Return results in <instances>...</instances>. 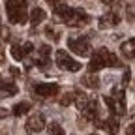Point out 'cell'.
Instances as JSON below:
<instances>
[{"instance_id":"cell-15","label":"cell","mask_w":135,"mask_h":135,"mask_svg":"<svg viewBox=\"0 0 135 135\" xmlns=\"http://www.w3.org/2000/svg\"><path fill=\"white\" fill-rule=\"evenodd\" d=\"M0 90L4 92V96H15L17 92H19L13 83H4L2 79H0Z\"/></svg>"},{"instance_id":"cell-13","label":"cell","mask_w":135,"mask_h":135,"mask_svg":"<svg viewBox=\"0 0 135 135\" xmlns=\"http://www.w3.org/2000/svg\"><path fill=\"white\" fill-rule=\"evenodd\" d=\"M6 9H8V11L26 9V0H6Z\"/></svg>"},{"instance_id":"cell-5","label":"cell","mask_w":135,"mask_h":135,"mask_svg":"<svg viewBox=\"0 0 135 135\" xmlns=\"http://www.w3.org/2000/svg\"><path fill=\"white\" fill-rule=\"evenodd\" d=\"M111 98L114 101V114L124 116L126 114V99H124V90L122 88H113L111 90Z\"/></svg>"},{"instance_id":"cell-9","label":"cell","mask_w":135,"mask_h":135,"mask_svg":"<svg viewBox=\"0 0 135 135\" xmlns=\"http://www.w3.org/2000/svg\"><path fill=\"white\" fill-rule=\"evenodd\" d=\"M8 19L15 25H23L26 23V19H30V17L26 15V9H19V11H8Z\"/></svg>"},{"instance_id":"cell-30","label":"cell","mask_w":135,"mask_h":135,"mask_svg":"<svg viewBox=\"0 0 135 135\" xmlns=\"http://www.w3.org/2000/svg\"><path fill=\"white\" fill-rule=\"evenodd\" d=\"M49 2H53V0H49Z\"/></svg>"},{"instance_id":"cell-17","label":"cell","mask_w":135,"mask_h":135,"mask_svg":"<svg viewBox=\"0 0 135 135\" xmlns=\"http://www.w3.org/2000/svg\"><path fill=\"white\" fill-rule=\"evenodd\" d=\"M30 111V103H17L13 109H11V113L15 114V116H23V114H26Z\"/></svg>"},{"instance_id":"cell-8","label":"cell","mask_w":135,"mask_h":135,"mask_svg":"<svg viewBox=\"0 0 135 135\" xmlns=\"http://www.w3.org/2000/svg\"><path fill=\"white\" fill-rule=\"evenodd\" d=\"M120 23V17H118L116 11H107L103 17H99V28H109Z\"/></svg>"},{"instance_id":"cell-22","label":"cell","mask_w":135,"mask_h":135,"mask_svg":"<svg viewBox=\"0 0 135 135\" xmlns=\"http://www.w3.org/2000/svg\"><path fill=\"white\" fill-rule=\"evenodd\" d=\"M129 77H131V71L126 70V71H124V77H122V86H126V84L129 83Z\"/></svg>"},{"instance_id":"cell-21","label":"cell","mask_w":135,"mask_h":135,"mask_svg":"<svg viewBox=\"0 0 135 135\" xmlns=\"http://www.w3.org/2000/svg\"><path fill=\"white\" fill-rule=\"evenodd\" d=\"M68 9H70V8H68L66 4H56V6H55V15H58L60 19H62V17L66 15V11H68Z\"/></svg>"},{"instance_id":"cell-10","label":"cell","mask_w":135,"mask_h":135,"mask_svg":"<svg viewBox=\"0 0 135 135\" xmlns=\"http://www.w3.org/2000/svg\"><path fill=\"white\" fill-rule=\"evenodd\" d=\"M120 51H122V55H124L126 58H135V38L124 41L122 47H120Z\"/></svg>"},{"instance_id":"cell-27","label":"cell","mask_w":135,"mask_h":135,"mask_svg":"<svg viewBox=\"0 0 135 135\" xmlns=\"http://www.w3.org/2000/svg\"><path fill=\"white\" fill-rule=\"evenodd\" d=\"M9 73H11V75H19V71H17V68H11V70H9Z\"/></svg>"},{"instance_id":"cell-11","label":"cell","mask_w":135,"mask_h":135,"mask_svg":"<svg viewBox=\"0 0 135 135\" xmlns=\"http://www.w3.org/2000/svg\"><path fill=\"white\" fill-rule=\"evenodd\" d=\"M45 17H47V13H45L41 8H34V9L30 11V23H32V25H40L41 21H45Z\"/></svg>"},{"instance_id":"cell-4","label":"cell","mask_w":135,"mask_h":135,"mask_svg":"<svg viewBox=\"0 0 135 135\" xmlns=\"http://www.w3.org/2000/svg\"><path fill=\"white\" fill-rule=\"evenodd\" d=\"M68 47L79 56H90V43L86 41V38H77V40L70 38L68 40Z\"/></svg>"},{"instance_id":"cell-6","label":"cell","mask_w":135,"mask_h":135,"mask_svg":"<svg viewBox=\"0 0 135 135\" xmlns=\"http://www.w3.org/2000/svg\"><path fill=\"white\" fill-rule=\"evenodd\" d=\"M43 126H45V118H43V114H32L28 120H26V131L28 133H40L41 129H43Z\"/></svg>"},{"instance_id":"cell-7","label":"cell","mask_w":135,"mask_h":135,"mask_svg":"<svg viewBox=\"0 0 135 135\" xmlns=\"http://www.w3.org/2000/svg\"><path fill=\"white\" fill-rule=\"evenodd\" d=\"M60 90V86L56 83H40L36 84V94L43 96V98H51V96H56Z\"/></svg>"},{"instance_id":"cell-24","label":"cell","mask_w":135,"mask_h":135,"mask_svg":"<svg viewBox=\"0 0 135 135\" xmlns=\"http://www.w3.org/2000/svg\"><path fill=\"white\" fill-rule=\"evenodd\" d=\"M126 135H135V124H129V126H128Z\"/></svg>"},{"instance_id":"cell-23","label":"cell","mask_w":135,"mask_h":135,"mask_svg":"<svg viewBox=\"0 0 135 135\" xmlns=\"http://www.w3.org/2000/svg\"><path fill=\"white\" fill-rule=\"evenodd\" d=\"M32 49H34V45L28 41V43H25V45H23V53H25V55H28V53H32Z\"/></svg>"},{"instance_id":"cell-26","label":"cell","mask_w":135,"mask_h":135,"mask_svg":"<svg viewBox=\"0 0 135 135\" xmlns=\"http://www.w3.org/2000/svg\"><path fill=\"white\" fill-rule=\"evenodd\" d=\"M8 116V109H0V118H6Z\"/></svg>"},{"instance_id":"cell-19","label":"cell","mask_w":135,"mask_h":135,"mask_svg":"<svg viewBox=\"0 0 135 135\" xmlns=\"http://www.w3.org/2000/svg\"><path fill=\"white\" fill-rule=\"evenodd\" d=\"M71 101H75V94H71V92H68V94H64L62 98H60V105H71Z\"/></svg>"},{"instance_id":"cell-3","label":"cell","mask_w":135,"mask_h":135,"mask_svg":"<svg viewBox=\"0 0 135 135\" xmlns=\"http://www.w3.org/2000/svg\"><path fill=\"white\" fill-rule=\"evenodd\" d=\"M56 66L60 68V70H66V71H71V73H75V71H79L81 70V64L77 62V60H73L70 55L66 53V51H56Z\"/></svg>"},{"instance_id":"cell-16","label":"cell","mask_w":135,"mask_h":135,"mask_svg":"<svg viewBox=\"0 0 135 135\" xmlns=\"http://www.w3.org/2000/svg\"><path fill=\"white\" fill-rule=\"evenodd\" d=\"M90 103V98H86L84 94H75V105L81 109V111H84L86 109V105Z\"/></svg>"},{"instance_id":"cell-14","label":"cell","mask_w":135,"mask_h":135,"mask_svg":"<svg viewBox=\"0 0 135 135\" xmlns=\"http://www.w3.org/2000/svg\"><path fill=\"white\" fill-rule=\"evenodd\" d=\"M101 128H105L111 135H116V133H118V128H120V126H118L116 116H111V118H107V120L103 122V126H101Z\"/></svg>"},{"instance_id":"cell-20","label":"cell","mask_w":135,"mask_h":135,"mask_svg":"<svg viewBox=\"0 0 135 135\" xmlns=\"http://www.w3.org/2000/svg\"><path fill=\"white\" fill-rule=\"evenodd\" d=\"M23 47H19V45H13L11 47V56L15 58V60H23Z\"/></svg>"},{"instance_id":"cell-29","label":"cell","mask_w":135,"mask_h":135,"mask_svg":"<svg viewBox=\"0 0 135 135\" xmlns=\"http://www.w3.org/2000/svg\"><path fill=\"white\" fill-rule=\"evenodd\" d=\"M92 135H98V133H92Z\"/></svg>"},{"instance_id":"cell-12","label":"cell","mask_w":135,"mask_h":135,"mask_svg":"<svg viewBox=\"0 0 135 135\" xmlns=\"http://www.w3.org/2000/svg\"><path fill=\"white\" fill-rule=\"evenodd\" d=\"M81 83H83L86 88H98V86H99V79H98V75H96V73H88V75H84V77L81 79Z\"/></svg>"},{"instance_id":"cell-2","label":"cell","mask_w":135,"mask_h":135,"mask_svg":"<svg viewBox=\"0 0 135 135\" xmlns=\"http://www.w3.org/2000/svg\"><path fill=\"white\" fill-rule=\"evenodd\" d=\"M62 21L66 23V25H70V26H83V25H86L88 23V15L84 13L83 9H79V8H70L66 11V15L62 17Z\"/></svg>"},{"instance_id":"cell-18","label":"cell","mask_w":135,"mask_h":135,"mask_svg":"<svg viewBox=\"0 0 135 135\" xmlns=\"http://www.w3.org/2000/svg\"><path fill=\"white\" fill-rule=\"evenodd\" d=\"M49 133H51V135H64V129H62L60 124L51 122V124H49Z\"/></svg>"},{"instance_id":"cell-28","label":"cell","mask_w":135,"mask_h":135,"mask_svg":"<svg viewBox=\"0 0 135 135\" xmlns=\"http://www.w3.org/2000/svg\"><path fill=\"white\" fill-rule=\"evenodd\" d=\"M105 4H113V2H116V0H103Z\"/></svg>"},{"instance_id":"cell-1","label":"cell","mask_w":135,"mask_h":135,"mask_svg":"<svg viewBox=\"0 0 135 135\" xmlns=\"http://www.w3.org/2000/svg\"><path fill=\"white\" fill-rule=\"evenodd\" d=\"M116 66H120V60L116 58V55H113L111 51H107L105 47H101L90 56L88 70H92V73H94V71L101 70V68H116Z\"/></svg>"},{"instance_id":"cell-25","label":"cell","mask_w":135,"mask_h":135,"mask_svg":"<svg viewBox=\"0 0 135 135\" xmlns=\"http://www.w3.org/2000/svg\"><path fill=\"white\" fill-rule=\"evenodd\" d=\"M126 9H128V19L131 21V19H133V8H131V6H128Z\"/></svg>"}]
</instances>
